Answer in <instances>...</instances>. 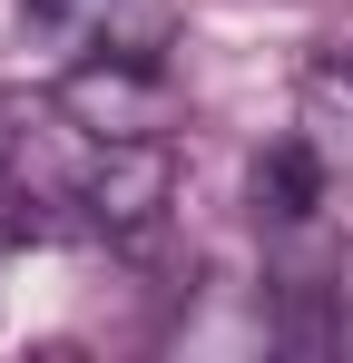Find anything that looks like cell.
<instances>
[{
	"instance_id": "obj_1",
	"label": "cell",
	"mask_w": 353,
	"mask_h": 363,
	"mask_svg": "<svg viewBox=\"0 0 353 363\" xmlns=\"http://www.w3.org/2000/svg\"><path fill=\"white\" fill-rule=\"evenodd\" d=\"M20 10L59 60H157L176 30V0H20Z\"/></svg>"
}]
</instances>
